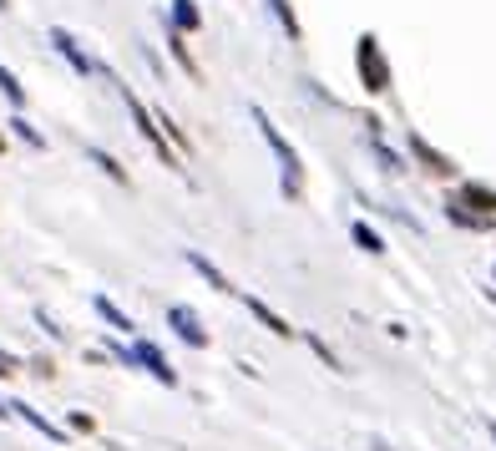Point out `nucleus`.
I'll use <instances>...</instances> for the list:
<instances>
[{
	"instance_id": "423d86ee",
	"label": "nucleus",
	"mask_w": 496,
	"mask_h": 451,
	"mask_svg": "<svg viewBox=\"0 0 496 451\" xmlns=\"http://www.w3.org/2000/svg\"><path fill=\"white\" fill-rule=\"evenodd\" d=\"M122 365H127V371H147V375L157 381V386H167V390H178V386H182L178 365L167 361V355H163V350H157L147 335L132 340V345H127V361H122Z\"/></svg>"
},
{
	"instance_id": "6e6552de",
	"label": "nucleus",
	"mask_w": 496,
	"mask_h": 451,
	"mask_svg": "<svg viewBox=\"0 0 496 451\" xmlns=\"http://www.w3.org/2000/svg\"><path fill=\"white\" fill-rule=\"evenodd\" d=\"M163 320H167V330H173L188 350H208V340H213V335H208V324H203V315L192 310V305H167Z\"/></svg>"
},
{
	"instance_id": "473e14b6",
	"label": "nucleus",
	"mask_w": 496,
	"mask_h": 451,
	"mask_svg": "<svg viewBox=\"0 0 496 451\" xmlns=\"http://www.w3.org/2000/svg\"><path fill=\"white\" fill-rule=\"evenodd\" d=\"M5 416H11V406H5V400H0V421H5Z\"/></svg>"
},
{
	"instance_id": "f3484780",
	"label": "nucleus",
	"mask_w": 496,
	"mask_h": 451,
	"mask_svg": "<svg viewBox=\"0 0 496 451\" xmlns=\"http://www.w3.org/2000/svg\"><path fill=\"white\" fill-rule=\"evenodd\" d=\"M350 244H355L360 254H370V258H385V254H390V244H385V233L375 229L370 219H350Z\"/></svg>"
},
{
	"instance_id": "f8f14e48",
	"label": "nucleus",
	"mask_w": 496,
	"mask_h": 451,
	"mask_svg": "<svg viewBox=\"0 0 496 451\" xmlns=\"http://www.w3.org/2000/svg\"><path fill=\"white\" fill-rule=\"evenodd\" d=\"M182 264H188V269L198 274V279H203L208 289H213V295H239V289H233V279H229L223 269H218V264L203 254V249H182Z\"/></svg>"
},
{
	"instance_id": "2eb2a0df",
	"label": "nucleus",
	"mask_w": 496,
	"mask_h": 451,
	"mask_svg": "<svg viewBox=\"0 0 496 451\" xmlns=\"http://www.w3.org/2000/svg\"><path fill=\"white\" fill-rule=\"evenodd\" d=\"M163 36H167V56H173V66H178L188 81H203V66H198V56H192L188 36H182V31H173V26H163Z\"/></svg>"
},
{
	"instance_id": "cd10ccee",
	"label": "nucleus",
	"mask_w": 496,
	"mask_h": 451,
	"mask_svg": "<svg viewBox=\"0 0 496 451\" xmlns=\"http://www.w3.org/2000/svg\"><path fill=\"white\" fill-rule=\"evenodd\" d=\"M21 355H11V350H0V381H11V375H21Z\"/></svg>"
},
{
	"instance_id": "1a4fd4ad",
	"label": "nucleus",
	"mask_w": 496,
	"mask_h": 451,
	"mask_svg": "<svg viewBox=\"0 0 496 451\" xmlns=\"http://www.w3.org/2000/svg\"><path fill=\"white\" fill-rule=\"evenodd\" d=\"M445 193L456 198L461 208H471L476 219H496V188H491V183H482V178H461V183H451Z\"/></svg>"
},
{
	"instance_id": "dca6fc26",
	"label": "nucleus",
	"mask_w": 496,
	"mask_h": 451,
	"mask_svg": "<svg viewBox=\"0 0 496 451\" xmlns=\"http://www.w3.org/2000/svg\"><path fill=\"white\" fill-rule=\"evenodd\" d=\"M87 163L97 173H102V178H112L117 188H132V168L127 163H122V157L117 153H107V147H97V142H87Z\"/></svg>"
},
{
	"instance_id": "bb28decb",
	"label": "nucleus",
	"mask_w": 496,
	"mask_h": 451,
	"mask_svg": "<svg viewBox=\"0 0 496 451\" xmlns=\"http://www.w3.org/2000/svg\"><path fill=\"white\" fill-rule=\"evenodd\" d=\"M31 375H41V381H51V375H56V361H51V355H31Z\"/></svg>"
},
{
	"instance_id": "c9c22d12",
	"label": "nucleus",
	"mask_w": 496,
	"mask_h": 451,
	"mask_svg": "<svg viewBox=\"0 0 496 451\" xmlns=\"http://www.w3.org/2000/svg\"><path fill=\"white\" fill-rule=\"evenodd\" d=\"M491 279H496V264H491Z\"/></svg>"
},
{
	"instance_id": "4be33fe9",
	"label": "nucleus",
	"mask_w": 496,
	"mask_h": 451,
	"mask_svg": "<svg viewBox=\"0 0 496 451\" xmlns=\"http://www.w3.org/2000/svg\"><path fill=\"white\" fill-rule=\"evenodd\" d=\"M153 117H157V127H163V137L173 142V147H178L182 157H188V153H192V137H188V132L178 127V117L167 112V107H153Z\"/></svg>"
},
{
	"instance_id": "6ab92c4d",
	"label": "nucleus",
	"mask_w": 496,
	"mask_h": 451,
	"mask_svg": "<svg viewBox=\"0 0 496 451\" xmlns=\"http://www.w3.org/2000/svg\"><path fill=\"white\" fill-rule=\"evenodd\" d=\"M5 132H11L15 142H21V147H31V153H46V147H51V142H46V132L36 127V122H31L26 112H11V122H5Z\"/></svg>"
},
{
	"instance_id": "f03ea898",
	"label": "nucleus",
	"mask_w": 496,
	"mask_h": 451,
	"mask_svg": "<svg viewBox=\"0 0 496 451\" xmlns=\"http://www.w3.org/2000/svg\"><path fill=\"white\" fill-rule=\"evenodd\" d=\"M102 77L117 87V97H122V107H127V117H132V127H137V137L147 142V147H153V157H157V163H163V168H173V173H182V153L163 137V127H157L153 107H147V102L137 97V87H127V81L117 77L112 66H102Z\"/></svg>"
},
{
	"instance_id": "393cba45",
	"label": "nucleus",
	"mask_w": 496,
	"mask_h": 451,
	"mask_svg": "<svg viewBox=\"0 0 496 451\" xmlns=\"http://www.w3.org/2000/svg\"><path fill=\"white\" fill-rule=\"evenodd\" d=\"M31 315H36V324H41V330H46V335H51V340H66L61 320H56V315L46 310V305H36V310H31Z\"/></svg>"
},
{
	"instance_id": "0eeeda50",
	"label": "nucleus",
	"mask_w": 496,
	"mask_h": 451,
	"mask_svg": "<svg viewBox=\"0 0 496 451\" xmlns=\"http://www.w3.org/2000/svg\"><path fill=\"white\" fill-rule=\"evenodd\" d=\"M360 142H365V153L375 157V168H380L385 178H400V173H406V153H400V147H390L385 122L375 112H365V122H360Z\"/></svg>"
},
{
	"instance_id": "4468645a",
	"label": "nucleus",
	"mask_w": 496,
	"mask_h": 451,
	"mask_svg": "<svg viewBox=\"0 0 496 451\" xmlns=\"http://www.w3.org/2000/svg\"><path fill=\"white\" fill-rule=\"evenodd\" d=\"M91 310H97V320H107L117 330V335H127V340H137L142 330H137V320H132L127 310H122V305H117L112 295H91Z\"/></svg>"
},
{
	"instance_id": "7c9ffc66",
	"label": "nucleus",
	"mask_w": 496,
	"mask_h": 451,
	"mask_svg": "<svg viewBox=\"0 0 496 451\" xmlns=\"http://www.w3.org/2000/svg\"><path fill=\"white\" fill-rule=\"evenodd\" d=\"M11 153V132H0V157Z\"/></svg>"
},
{
	"instance_id": "b1692460",
	"label": "nucleus",
	"mask_w": 496,
	"mask_h": 451,
	"mask_svg": "<svg viewBox=\"0 0 496 451\" xmlns=\"http://www.w3.org/2000/svg\"><path fill=\"white\" fill-rule=\"evenodd\" d=\"M66 431H77V437H97V416H87V411H66Z\"/></svg>"
},
{
	"instance_id": "aec40b11",
	"label": "nucleus",
	"mask_w": 496,
	"mask_h": 451,
	"mask_svg": "<svg viewBox=\"0 0 496 451\" xmlns=\"http://www.w3.org/2000/svg\"><path fill=\"white\" fill-rule=\"evenodd\" d=\"M268 15H274V26L289 36V46H304V26H299V11H294V0H268Z\"/></svg>"
},
{
	"instance_id": "f704fd0d",
	"label": "nucleus",
	"mask_w": 496,
	"mask_h": 451,
	"mask_svg": "<svg viewBox=\"0 0 496 451\" xmlns=\"http://www.w3.org/2000/svg\"><path fill=\"white\" fill-rule=\"evenodd\" d=\"M486 299H491V305H496V289H486Z\"/></svg>"
},
{
	"instance_id": "39448f33",
	"label": "nucleus",
	"mask_w": 496,
	"mask_h": 451,
	"mask_svg": "<svg viewBox=\"0 0 496 451\" xmlns=\"http://www.w3.org/2000/svg\"><path fill=\"white\" fill-rule=\"evenodd\" d=\"M46 46H51L56 56H61L66 66H71V77H81V81H91V77H102V61L81 46V36L77 31H66V26H46Z\"/></svg>"
},
{
	"instance_id": "7ed1b4c3",
	"label": "nucleus",
	"mask_w": 496,
	"mask_h": 451,
	"mask_svg": "<svg viewBox=\"0 0 496 451\" xmlns=\"http://www.w3.org/2000/svg\"><path fill=\"white\" fill-rule=\"evenodd\" d=\"M355 77L365 97H390L395 91V66L385 56V41L375 31H360L355 36Z\"/></svg>"
},
{
	"instance_id": "a878e982",
	"label": "nucleus",
	"mask_w": 496,
	"mask_h": 451,
	"mask_svg": "<svg viewBox=\"0 0 496 451\" xmlns=\"http://www.w3.org/2000/svg\"><path fill=\"white\" fill-rule=\"evenodd\" d=\"M137 52H142V61L153 66V77H157V81H167V66L157 61V46H147V41H137Z\"/></svg>"
},
{
	"instance_id": "20e7f679",
	"label": "nucleus",
	"mask_w": 496,
	"mask_h": 451,
	"mask_svg": "<svg viewBox=\"0 0 496 451\" xmlns=\"http://www.w3.org/2000/svg\"><path fill=\"white\" fill-rule=\"evenodd\" d=\"M406 163H410L416 173H426V178L445 183V188L466 178L456 157H451V153H441V147H435V142L426 137V132H416V127H406Z\"/></svg>"
},
{
	"instance_id": "5701e85b",
	"label": "nucleus",
	"mask_w": 496,
	"mask_h": 451,
	"mask_svg": "<svg viewBox=\"0 0 496 451\" xmlns=\"http://www.w3.org/2000/svg\"><path fill=\"white\" fill-rule=\"evenodd\" d=\"M299 335H304V345L314 350V361L324 365V371L344 375V361H340V355H334V350H330V340H324V335H314V330H299Z\"/></svg>"
},
{
	"instance_id": "c756f323",
	"label": "nucleus",
	"mask_w": 496,
	"mask_h": 451,
	"mask_svg": "<svg viewBox=\"0 0 496 451\" xmlns=\"http://www.w3.org/2000/svg\"><path fill=\"white\" fill-rule=\"evenodd\" d=\"M370 451H395V446H390V441H380V437H375V441H370Z\"/></svg>"
},
{
	"instance_id": "9d476101",
	"label": "nucleus",
	"mask_w": 496,
	"mask_h": 451,
	"mask_svg": "<svg viewBox=\"0 0 496 451\" xmlns=\"http://www.w3.org/2000/svg\"><path fill=\"white\" fill-rule=\"evenodd\" d=\"M5 406H11V416H15V421H26L31 431H41V437L51 441V446H66V441H71V431H66V426H56L46 411H36L31 400H5Z\"/></svg>"
},
{
	"instance_id": "c85d7f7f",
	"label": "nucleus",
	"mask_w": 496,
	"mask_h": 451,
	"mask_svg": "<svg viewBox=\"0 0 496 451\" xmlns=\"http://www.w3.org/2000/svg\"><path fill=\"white\" fill-rule=\"evenodd\" d=\"M385 335H390V340H410V330L400 320H385Z\"/></svg>"
},
{
	"instance_id": "412c9836",
	"label": "nucleus",
	"mask_w": 496,
	"mask_h": 451,
	"mask_svg": "<svg viewBox=\"0 0 496 451\" xmlns=\"http://www.w3.org/2000/svg\"><path fill=\"white\" fill-rule=\"evenodd\" d=\"M0 97H5V107H11V112H26V87H21V77H15L11 66L0 61Z\"/></svg>"
},
{
	"instance_id": "2f4dec72",
	"label": "nucleus",
	"mask_w": 496,
	"mask_h": 451,
	"mask_svg": "<svg viewBox=\"0 0 496 451\" xmlns=\"http://www.w3.org/2000/svg\"><path fill=\"white\" fill-rule=\"evenodd\" d=\"M486 437H491V441H496V421H491V416H486Z\"/></svg>"
},
{
	"instance_id": "ddd939ff",
	"label": "nucleus",
	"mask_w": 496,
	"mask_h": 451,
	"mask_svg": "<svg viewBox=\"0 0 496 451\" xmlns=\"http://www.w3.org/2000/svg\"><path fill=\"white\" fill-rule=\"evenodd\" d=\"M163 26L182 31V36H198V31L208 26V15H203V5H198V0H167Z\"/></svg>"
},
{
	"instance_id": "72a5a7b5",
	"label": "nucleus",
	"mask_w": 496,
	"mask_h": 451,
	"mask_svg": "<svg viewBox=\"0 0 496 451\" xmlns=\"http://www.w3.org/2000/svg\"><path fill=\"white\" fill-rule=\"evenodd\" d=\"M0 15H11V0H0Z\"/></svg>"
},
{
	"instance_id": "9b49d317",
	"label": "nucleus",
	"mask_w": 496,
	"mask_h": 451,
	"mask_svg": "<svg viewBox=\"0 0 496 451\" xmlns=\"http://www.w3.org/2000/svg\"><path fill=\"white\" fill-rule=\"evenodd\" d=\"M239 299H243V310L254 315V320H258V324H264L268 335H279V340H294V335H299V330H294V324H289V320H284V315H279V310H274V305H268V299H258V295H248V289H239Z\"/></svg>"
},
{
	"instance_id": "f257e3e1",
	"label": "nucleus",
	"mask_w": 496,
	"mask_h": 451,
	"mask_svg": "<svg viewBox=\"0 0 496 451\" xmlns=\"http://www.w3.org/2000/svg\"><path fill=\"white\" fill-rule=\"evenodd\" d=\"M248 122L258 127V137H264V147L274 153V163H279V193L289 198V203H304L309 193V168H304V157H299V147H294L289 137L279 132V122L264 112V107H248Z\"/></svg>"
},
{
	"instance_id": "a211bd4d",
	"label": "nucleus",
	"mask_w": 496,
	"mask_h": 451,
	"mask_svg": "<svg viewBox=\"0 0 496 451\" xmlns=\"http://www.w3.org/2000/svg\"><path fill=\"white\" fill-rule=\"evenodd\" d=\"M441 213H445V223H451V229H461V233H491L496 229V219H476V213H471V208H461L451 193L441 198Z\"/></svg>"
}]
</instances>
